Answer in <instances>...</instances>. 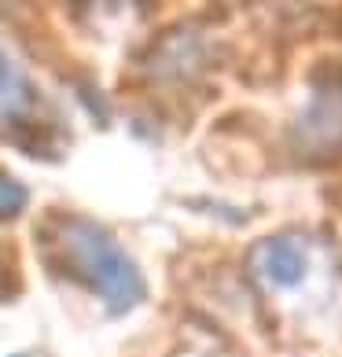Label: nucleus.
<instances>
[{
	"label": "nucleus",
	"instance_id": "obj_4",
	"mask_svg": "<svg viewBox=\"0 0 342 357\" xmlns=\"http://www.w3.org/2000/svg\"><path fill=\"white\" fill-rule=\"evenodd\" d=\"M26 206V192L19 181H11L8 174H0V218H11Z\"/></svg>",
	"mask_w": 342,
	"mask_h": 357
},
{
	"label": "nucleus",
	"instance_id": "obj_3",
	"mask_svg": "<svg viewBox=\"0 0 342 357\" xmlns=\"http://www.w3.org/2000/svg\"><path fill=\"white\" fill-rule=\"evenodd\" d=\"M37 111V89L30 74L22 70V63L0 45V118L8 122H22Z\"/></svg>",
	"mask_w": 342,
	"mask_h": 357
},
{
	"label": "nucleus",
	"instance_id": "obj_1",
	"mask_svg": "<svg viewBox=\"0 0 342 357\" xmlns=\"http://www.w3.org/2000/svg\"><path fill=\"white\" fill-rule=\"evenodd\" d=\"M45 261L74 284H85L111 313H129L143 298V273L125 247L88 218H52L41 229Z\"/></svg>",
	"mask_w": 342,
	"mask_h": 357
},
{
	"label": "nucleus",
	"instance_id": "obj_2",
	"mask_svg": "<svg viewBox=\"0 0 342 357\" xmlns=\"http://www.w3.org/2000/svg\"><path fill=\"white\" fill-rule=\"evenodd\" d=\"M309 266H313V255L302 236H272V240L258 243L254 250V273L272 291L302 287L309 276Z\"/></svg>",
	"mask_w": 342,
	"mask_h": 357
}]
</instances>
